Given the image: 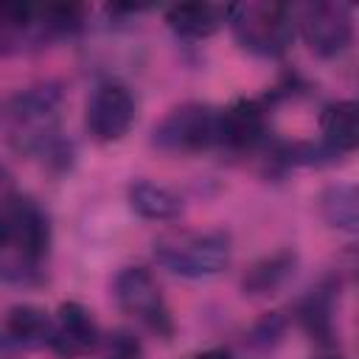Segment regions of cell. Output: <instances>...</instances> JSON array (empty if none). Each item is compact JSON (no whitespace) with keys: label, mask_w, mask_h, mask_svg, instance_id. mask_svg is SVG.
<instances>
[{"label":"cell","mask_w":359,"mask_h":359,"mask_svg":"<svg viewBox=\"0 0 359 359\" xmlns=\"http://www.w3.org/2000/svg\"><path fill=\"white\" fill-rule=\"evenodd\" d=\"M48 216L31 199H17L0 216V280L28 283L31 278H36L48 255Z\"/></svg>","instance_id":"cell-1"},{"label":"cell","mask_w":359,"mask_h":359,"mask_svg":"<svg viewBox=\"0 0 359 359\" xmlns=\"http://www.w3.org/2000/svg\"><path fill=\"white\" fill-rule=\"evenodd\" d=\"M230 236L210 230H168L154 238V258L174 275L182 278H210L230 264Z\"/></svg>","instance_id":"cell-2"},{"label":"cell","mask_w":359,"mask_h":359,"mask_svg":"<svg viewBox=\"0 0 359 359\" xmlns=\"http://www.w3.org/2000/svg\"><path fill=\"white\" fill-rule=\"evenodd\" d=\"M227 25L244 50L266 59L286 53L294 39L292 11L283 3L247 0L227 6Z\"/></svg>","instance_id":"cell-3"},{"label":"cell","mask_w":359,"mask_h":359,"mask_svg":"<svg viewBox=\"0 0 359 359\" xmlns=\"http://www.w3.org/2000/svg\"><path fill=\"white\" fill-rule=\"evenodd\" d=\"M11 143L25 154H59V93L36 87L11 104Z\"/></svg>","instance_id":"cell-4"},{"label":"cell","mask_w":359,"mask_h":359,"mask_svg":"<svg viewBox=\"0 0 359 359\" xmlns=\"http://www.w3.org/2000/svg\"><path fill=\"white\" fill-rule=\"evenodd\" d=\"M154 146L168 154H196L219 146V109L182 104L154 126Z\"/></svg>","instance_id":"cell-5"},{"label":"cell","mask_w":359,"mask_h":359,"mask_svg":"<svg viewBox=\"0 0 359 359\" xmlns=\"http://www.w3.org/2000/svg\"><path fill=\"white\" fill-rule=\"evenodd\" d=\"M115 300L129 317L140 320L151 331H157L163 337H168L174 331L171 311H168L163 292H160V286L149 269H143V266L121 269L115 278Z\"/></svg>","instance_id":"cell-6"},{"label":"cell","mask_w":359,"mask_h":359,"mask_svg":"<svg viewBox=\"0 0 359 359\" xmlns=\"http://www.w3.org/2000/svg\"><path fill=\"white\" fill-rule=\"evenodd\" d=\"M300 34L317 56H323V59L339 56L353 39L351 6L334 3V0L309 3L300 14Z\"/></svg>","instance_id":"cell-7"},{"label":"cell","mask_w":359,"mask_h":359,"mask_svg":"<svg viewBox=\"0 0 359 359\" xmlns=\"http://www.w3.org/2000/svg\"><path fill=\"white\" fill-rule=\"evenodd\" d=\"M135 123V95L121 81H101L87 101V129L98 143L121 140Z\"/></svg>","instance_id":"cell-8"},{"label":"cell","mask_w":359,"mask_h":359,"mask_svg":"<svg viewBox=\"0 0 359 359\" xmlns=\"http://www.w3.org/2000/svg\"><path fill=\"white\" fill-rule=\"evenodd\" d=\"M101 342V331L90 311L81 303H62L53 314V337L50 348L62 359H81L95 353Z\"/></svg>","instance_id":"cell-9"},{"label":"cell","mask_w":359,"mask_h":359,"mask_svg":"<svg viewBox=\"0 0 359 359\" xmlns=\"http://www.w3.org/2000/svg\"><path fill=\"white\" fill-rule=\"evenodd\" d=\"M266 137V112L252 98H238L219 109V146L230 151H252Z\"/></svg>","instance_id":"cell-10"},{"label":"cell","mask_w":359,"mask_h":359,"mask_svg":"<svg viewBox=\"0 0 359 359\" xmlns=\"http://www.w3.org/2000/svg\"><path fill=\"white\" fill-rule=\"evenodd\" d=\"M323 149L331 157L351 154L359 146V107L356 101H334L320 115Z\"/></svg>","instance_id":"cell-11"},{"label":"cell","mask_w":359,"mask_h":359,"mask_svg":"<svg viewBox=\"0 0 359 359\" xmlns=\"http://www.w3.org/2000/svg\"><path fill=\"white\" fill-rule=\"evenodd\" d=\"M168 28L182 39H208L227 22V6L213 3H177L165 11Z\"/></svg>","instance_id":"cell-12"},{"label":"cell","mask_w":359,"mask_h":359,"mask_svg":"<svg viewBox=\"0 0 359 359\" xmlns=\"http://www.w3.org/2000/svg\"><path fill=\"white\" fill-rule=\"evenodd\" d=\"M3 334L8 337L11 345L22 348H50L53 337V317L36 306H14L8 309L3 320Z\"/></svg>","instance_id":"cell-13"},{"label":"cell","mask_w":359,"mask_h":359,"mask_svg":"<svg viewBox=\"0 0 359 359\" xmlns=\"http://www.w3.org/2000/svg\"><path fill=\"white\" fill-rule=\"evenodd\" d=\"M129 208L143 219L171 222V219H177L182 213V199L165 185H157V182H149V180H137V182L129 185Z\"/></svg>","instance_id":"cell-14"},{"label":"cell","mask_w":359,"mask_h":359,"mask_svg":"<svg viewBox=\"0 0 359 359\" xmlns=\"http://www.w3.org/2000/svg\"><path fill=\"white\" fill-rule=\"evenodd\" d=\"M320 213L323 219L345 233H356L359 230V191L351 182H339L331 185L323 196H320Z\"/></svg>","instance_id":"cell-15"},{"label":"cell","mask_w":359,"mask_h":359,"mask_svg":"<svg viewBox=\"0 0 359 359\" xmlns=\"http://www.w3.org/2000/svg\"><path fill=\"white\" fill-rule=\"evenodd\" d=\"M292 272H294V252H275L272 258H264L261 264H255L247 272L244 292H250V294L275 292Z\"/></svg>","instance_id":"cell-16"},{"label":"cell","mask_w":359,"mask_h":359,"mask_svg":"<svg viewBox=\"0 0 359 359\" xmlns=\"http://www.w3.org/2000/svg\"><path fill=\"white\" fill-rule=\"evenodd\" d=\"M300 323L314 339H320V342L331 339V334H334V300H331L328 289H317L300 303Z\"/></svg>","instance_id":"cell-17"},{"label":"cell","mask_w":359,"mask_h":359,"mask_svg":"<svg viewBox=\"0 0 359 359\" xmlns=\"http://www.w3.org/2000/svg\"><path fill=\"white\" fill-rule=\"evenodd\" d=\"M95 353L98 359H140V342L126 331H115L98 342Z\"/></svg>","instance_id":"cell-18"},{"label":"cell","mask_w":359,"mask_h":359,"mask_svg":"<svg viewBox=\"0 0 359 359\" xmlns=\"http://www.w3.org/2000/svg\"><path fill=\"white\" fill-rule=\"evenodd\" d=\"M17 199H20V196H17V182H14L11 171H8L6 165H0V216H3Z\"/></svg>","instance_id":"cell-19"},{"label":"cell","mask_w":359,"mask_h":359,"mask_svg":"<svg viewBox=\"0 0 359 359\" xmlns=\"http://www.w3.org/2000/svg\"><path fill=\"white\" fill-rule=\"evenodd\" d=\"M0 359H17V351H14V345L8 342L6 334H0Z\"/></svg>","instance_id":"cell-20"},{"label":"cell","mask_w":359,"mask_h":359,"mask_svg":"<svg viewBox=\"0 0 359 359\" xmlns=\"http://www.w3.org/2000/svg\"><path fill=\"white\" fill-rule=\"evenodd\" d=\"M194 359H230V353H227L224 348H210V351H202V353H196Z\"/></svg>","instance_id":"cell-21"},{"label":"cell","mask_w":359,"mask_h":359,"mask_svg":"<svg viewBox=\"0 0 359 359\" xmlns=\"http://www.w3.org/2000/svg\"><path fill=\"white\" fill-rule=\"evenodd\" d=\"M317 359H342L339 353H323V356H317Z\"/></svg>","instance_id":"cell-22"}]
</instances>
